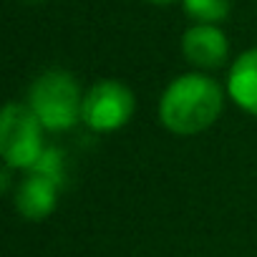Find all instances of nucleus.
Instances as JSON below:
<instances>
[{"label": "nucleus", "mask_w": 257, "mask_h": 257, "mask_svg": "<svg viewBox=\"0 0 257 257\" xmlns=\"http://www.w3.org/2000/svg\"><path fill=\"white\" fill-rule=\"evenodd\" d=\"M58 179H53L46 172L38 169H28V177L18 184L16 192V207L18 212L31 219V222H41L46 219L53 207H56V192H58Z\"/></svg>", "instance_id": "nucleus-5"}, {"label": "nucleus", "mask_w": 257, "mask_h": 257, "mask_svg": "<svg viewBox=\"0 0 257 257\" xmlns=\"http://www.w3.org/2000/svg\"><path fill=\"white\" fill-rule=\"evenodd\" d=\"M149 3H154V6H169V3H174V0H149Z\"/></svg>", "instance_id": "nucleus-9"}, {"label": "nucleus", "mask_w": 257, "mask_h": 257, "mask_svg": "<svg viewBox=\"0 0 257 257\" xmlns=\"http://www.w3.org/2000/svg\"><path fill=\"white\" fill-rule=\"evenodd\" d=\"M0 154L11 169H31L43 154L41 121L31 106H6L0 118Z\"/></svg>", "instance_id": "nucleus-3"}, {"label": "nucleus", "mask_w": 257, "mask_h": 257, "mask_svg": "<svg viewBox=\"0 0 257 257\" xmlns=\"http://www.w3.org/2000/svg\"><path fill=\"white\" fill-rule=\"evenodd\" d=\"M23 3H38V0H23Z\"/></svg>", "instance_id": "nucleus-10"}, {"label": "nucleus", "mask_w": 257, "mask_h": 257, "mask_svg": "<svg viewBox=\"0 0 257 257\" xmlns=\"http://www.w3.org/2000/svg\"><path fill=\"white\" fill-rule=\"evenodd\" d=\"M182 51L187 61L199 68H219L227 58V38L219 28L199 23L184 33Z\"/></svg>", "instance_id": "nucleus-6"}, {"label": "nucleus", "mask_w": 257, "mask_h": 257, "mask_svg": "<svg viewBox=\"0 0 257 257\" xmlns=\"http://www.w3.org/2000/svg\"><path fill=\"white\" fill-rule=\"evenodd\" d=\"M134 113V93L118 81H101L83 96L81 118L93 132H113Z\"/></svg>", "instance_id": "nucleus-4"}, {"label": "nucleus", "mask_w": 257, "mask_h": 257, "mask_svg": "<svg viewBox=\"0 0 257 257\" xmlns=\"http://www.w3.org/2000/svg\"><path fill=\"white\" fill-rule=\"evenodd\" d=\"M184 11L199 23H217L224 21L229 13V0H184Z\"/></svg>", "instance_id": "nucleus-8"}, {"label": "nucleus", "mask_w": 257, "mask_h": 257, "mask_svg": "<svg viewBox=\"0 0 257 257\" xmlns=\"http://www.w3.org/2000/svg\"><path fill=\"white\" fill-rule=\"evenodd\" d=\"M227 88L237 106H242L244 111L257 116V48L244 51L234 61V66L229 71Z\"/></svg>", "instance_id": "nucleus-7"}, {"label": "nucleus", "mask_w": 257, "mask_h": 257, "mask_svg": "<svg viewBox=\"0 0 257 257\" xmlns=\"http://www.w3.org/2000/svg\"><path fill=\"white\" fill-rule=\"evenodd\" d=\"M222 111V88L202 73L179 76L162 96L159 118L169 132L179 137L199 134Z\"/></svg>", "instance_id": "nucleus-1"}, {"label": "nucleus", "mask_w": 257, "mask_h": 257, "mask_svg": "<svg viewBox=\"0 0 257 257\" xmlns=\"http://www.w3.org/2000/svg\"><path fill=\"white\" fill-rule=\"evenodd\" d=\"M31 111L38 116L41 126L51 132L71 128L83 111V98L76 78L68 71H46L31 86Z\"/></svg>", "instance_id": "nucleus-2"}]
</instances>
